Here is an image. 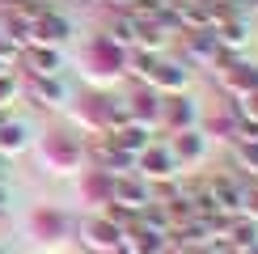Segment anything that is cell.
I'll return each instance as SVG.
<instances>
[{"label": "cell", "instance_id": "cell-1", "mask_svg": "<svg viewBox=\"0 0 258 254\" xmlns=\"http://www.w3.org/2000/svg\"><path fill=\"white\" fill-rule=\"evenodd\" d=\"M136 165H140V178L144 182H161V178H169L174 174V153L169 148H161V144H148L144 153H136Z\"/></svg>", "mask_w": 258, "mask_h": 254}, {"label": "cell", "instance_id": "cell-2", "mask_svg": "<svg viewBox=\"0 0 258 254\" xmlns=\"http://www.w3.org/2000/svg\"><path fill=\"white\" fill-rule=\"evenodd\" d=\"M161 250H165V233L144 229L140 220L132 229H123V237H119V254H161Z\"/></svg>", "mask_w": 258, "mask_h": 254}, {"label": "cell", "instance_id": "cell-3", "mask_svg": "<svg viewBox=\"0 0 258 254\" xmlns=\"http://www.w3.org/2000/svg\"><path fill=\"white\" fill-rule=\"evenodd\" d=\"M89 148H93V157H98V169H102V174H127V165H136V157L123 153L110 136H98Z\"/></svg>", "mask_w": 258, "mask_h": 254}, {"label": "cell", "instance_id": "cell-4", "mask_svg": "<svg viewBox=\"0 0 258 254\" xmlns=\"http://www.w3.org/2000/svg\"><path fill=\"white\" fill-rule=\"evenodd\" d=\"M186 77H190V64H186V59H157L148 85H153L157 93H174V89L186 85Z\"/></svg>", "mask_w": 258, "mask_h": 254}, {"label": "cell", "instance_id": "cell-5", "mask_svg": "<svg viewBox=\"0 0 258 254\" xmlns=\"http://www.w3.org/2000/svg\"><path fill=\"white\" fill-rule=\"evenodd\" d=\"M110 199H114V204H127L132 212H140L148 204V182L127 178V174H110Z\"/></svg>", "mask_w": 258, "mask_h": 254}, {"label": "cell", "instance_id": "cell-6", "mask_svg": "<svg viewBox=\"0 0 258 254\" xmlns=\"http://www.w3.org/2000/svg\"><path fill=\"white\" fill-rule=\"evenodd\" d=\"M161 106H165V102H161V93L153 89V85H144V89H136L132 93V102H127V114H132V123H157L161 119Z\"/></svg>", "mask_w": 258, "mask_h": 254}, {"label": "cell", "instance_id": "cell-7", "mask_svg": "<svg viewBox=\"0 0 258 254\" xmlns=\"http://www.w3.org/2000/svg\"><path fill=\"white\" fill-rule=\"evenodd\" d=\"M119 237H123V229L110 225L106 216H93L89 225H85V241H89L93 250H102V254H119Z\"/></svg>", "mask_w": 258, "mask_h": 254}, {"label": "cell", "instance_id": "cell-8", "mask_svg": "<svg viewBox=\"0 0 258 254\" xmlns=\"http://www.w3.org/2000/svg\"><path fill=\"white\" fill-rule=\"evenodd\" d=\"M186 34V64H216L220 42L212 30H182Z\"/></svg>", "mask_w": 258, "mask_h": 254}, {"label": "cell", "instance_id": "cell-9", "mask_svg": "<svg viewBox=\"0 0 258 254\" xmlns=\"http://www.w3.org/2000/svg\"><path fill=\"white\" fill-rule=\"evenodd\" d=\"M30 38H34V42H47V47H55V42L68 38V21H63L55 9H42V17L30 26Z\"/></svg>", "mask_w": 258, "mask_h": 254}, {"label": "cell", "instance_id": "cell-10", "mask_svg": "<svg viewBox=\"0 0 258 254\" xmlns=\"http://www.w3.org/2000/svg\"><path fill=\"white\" fill-rule=\"evenodd\" d=\"M26 93H30L38 106H59L63 98H68V89H63V81H59V77H30Z\"/></svg>", "mask_w": 258, "mask_h": 254}, {"label": "cell", "instance_id": "cell-11", "mask_svg": "<svg viewBox=\"0 0 258 254\" xmlns=\"http://www.w3.org/2000/svg\"><path fill=\"white\" fill-rule=\"evenodd\" d=\"M224 89L229 93H237V98H245V93H254L258 89V68L254 64H233V68H224Z\"/></svg>", "mask_w": 258, "mask_h": 254}, {"label": "cell", "instance_id": "cell-12", "mask_svg": "<svg viewBox=\"0 0 258 254\" xmlns=\"http://www.w3.org/2000/svg\"><path fill=\"white\" fill-rule=\"evenodd\" d=\"M26 59H30V68H34V77H59V68H63L59 51L47 47V42H34V47L26 51Z\"/></svg>", "mask_w": 258, "mask_h": 254}, {"label": "cell", "instance_id": "cell-13", "mask_svg": "<svg viewBox=\"0 0 258 254\" xmlns=\"http://www.w3.org/2000/svg\"><path fill=\"white\" fill-rule=\"evenodd\" d=\"M93 64H98L102 72H123V68H127V55H123L119 42H110V38L102 34L98 42H93Z\"/></svg>", "mask_w": 258, "mask_h": 254}, {"label": "cell", "instance_id": "cell-14", "mask_svg": "<svg viewBox=\"0 0 258 254\" xmlns=\"http://www.w3.org/2000/svg\"><path fill=\"white\" fill-rule=\"evenodd\" d=\"M110 140L119 144L123 153H132V157H136V153H144V148L153 144V140H148V127H144V123H123L119 132H110Z\"/></svg>", "mask_w": 258, "mask_h": 254}, {"label": "cell", "instance_id": "cell-15", "mask_svg": "<svg viewBox=\"0 0 258 254\" xmlns=\"http://www.w3.org/2000/svg\"><path fill=\"white\" fill-rule=\"evenodd\" d=\"M161 119H165L174 132H186V127H195V102L190 98H174L161 106Z\"/></svg>", "mask_w": 258, "mask_h": 254}, {"label": "cell", "instance_id": "cell-16", "mask_svg": "<svg viewBox=\"0 0 258 254\" xmlns=\"http://www.w3.org/2000/svg\"><path fill=\"white\" fill-rule=\"evenodd\" d=\"M169 153H174V161H199V157H203V136L186 127V132H178V136H174Z\"/></svg>", "mask_w": 258, "mask_h": 254}, {"label": "cell", "instance_id": "cell-17", "mask_svg": "<svg viewBox=\"0 0 258 254\" xmlns=\"http://www.w3.org/2000/svg\"><path fill=\"white\" fill-rule=\"evenodd\" d=\"M47 157H51V161H55L59 169H68V165L81 157V148L72 144L68 136H47Z\"/></svg>", "mask_w": 258, "mask_h": 254}, {"label": "cell", "instance_id": "cell-18", "mask_svg": "<svg viewBox=\"0 0 258 254\" xmlns=\"http://www.w3.org/2000/svg\"><path fill=\"white\" fill-rule=\"evenodd\" d=\"M21 148H26V127L5 119L0 123V153H21Z\"/></svg>", "mask_w": 258, "mask_h": 254}, {"label": "cell", "instance_id": "cell-19", "mask_svg": "<svg viewBox=\"0 0 258 254\" xmlns=\"http://www.w3.org/2000/svg\"><path fill=\"white\" fill-rule=\"evenodd\" d=\"M34 225H38V233H51V237H47V241H55V237H59V233H63V216H59V212H55V208H51V212H47V208H42V212H38V216H34Z\"/></svg>", "mask_w": 258, "mask_h": 254}, {"label": "cell", "instance_id": "cell-20", "mask_svg": "<svg viewBox=\"0 0 258 254\" xmlns=\"http://www.w3.org/2000/svg\"><path fill=\"white\" fill-rule=\"evenodd\" d=\"M233 114H237V123H254V127H258V89L245 93V98H237Z\"/></svg>", "mask_w": 258, "mask_h": 254}, {"label": "cell", "instance_id": "cell-21", "mask_svg": "<svg viewBox=\"0 0 258 254\" xmlns=\"http://www.w3.org/2000/svg\"><path fill=\"white\" fill-rule=\"evenodd\" d=\"M157 59H161L157 51H136V55L127 59V68H132L136 77H144V81H148V77H153V68H157Z\"/></svg>", "mask_w": 258, "mask_h": 254}, {"label": "cell", "instance_id": "cell-22", "mask_svg": "<svg viewBox=\"0 0 258 254\" xmlns=\"http://www.w3.org/2000/svg\"><path fill=\"white\" fill-rule=\"evenodd\" d=\"M241 216H250V220H258V182H250V186H241Z\"/></svg>", "mask_w": 258, "mask_h": 254}, {"label": "cell", "instance_id": "cell-23", "mask_svg": "<svg viewBox=\"0 0 258 254\" xmlns=\"http://www.w3.org/2000/svg\"><path fill=\"white\" fill-rule=\"evenodd\" d=\"M89 195L98 199V204H106V199H110V174H102V169H98V174L89 178Z\"/></svg>", "mask_w": 258, "mask_h": 254}, {"label": "cell", "instance_id": "cell-24", "mask_svg": "<svg viewBox=\"0 0 258 254\" xmlns=\"http://www.w3.org/2000/svg\"><path fill=\"white\" fill-rule=\"evenodd\" d=\"M237 161L258 174V140H237Z\"/></svg>", "mask_w": 258, "mask_h": 254}, {"label": "cell", "instance_id": "cell-25", "mask_svg": "<svg viewBox=\"0 0 258 254\" xmlns=\"http://www.w3.org/2000/svg\"><path fill=\"white\" fill-rule=\"evenodd\" d=\"M13 89H17V85H13V77L5 72V77H0V106H5L9 98H13Z\"/></svg>", "mask_w": 258, "mask_h": 254}, {"label": "cell", "instance_id": "cell-26", "mask_svg": "<svg viewBox=\"0 0 258 254\" xmlns=\"http://www.w3.org/2000/svg\"><path fill=\"white\" fill-rule=\"evenodd\" d=\"M106 5H114V9H123V13H132V9H136V0H106Z\"/></svg>", "mask_w": 258, "mask_h": 254}, {"label": "cell", "instance_id": "cell-27", "mask_svg": "<svg viewBox=\"0 0 258 254\" xmlns=\"http://www.w3.org/2000/svg\"><path fill=\"white\" fill-rule=\"evenodd\" d=\"M5 174H9V169H5V153H0V178H5Z\"/></svg>", "mask_w": 258, "mask_h": 254}, {"label": "cell", "instance_id": "cell-28", "mask_svg": "<svg viewBox=\"0 0 258 254\" xmlns=\"http://www.w3.org/2000/svg\"><path fill=\"white\" fill-rule=\"evenodd\" d=\"M5 68H9V64H5V59H0V77H5Z\"/></svg>", "mask_w": 258, "mask_h": 254}, {"label": "cell", "instance_id": "cell-29", "mask_svg": "<svg viewBox=\"0 0 258 254\" xmlns=\"http://www.w3.org/2000/svg\"><path fill=\"white\" fill-rule=\"evenodd\" d=\"M5 119H9V114H5V110H0V123H5Z\"/></svg>", "mask_w": 258, "mask_h": 254}, {"label": "cell", "instance_id": "cell-30", "mask_svg": "<svg viewBox=\"0 0 258 254\" xmlns=\"http://www.w3.org/2000/svg\"><path fill=\"white\" fill-rule=\"evenodd\" d=\"M0 254H9V250H5V246H0Z\"/></svg>", "mask_w": 258, "mask_h": 254}]
</instances>
